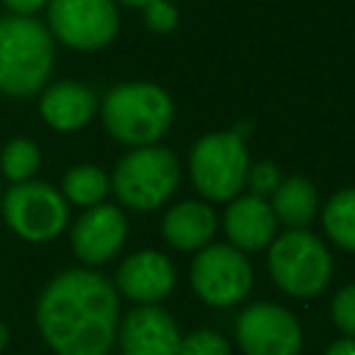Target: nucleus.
<instances>
[{
	"label": "nucleus",
	"mask_w": 355,
	"mask_h": 355,
	"mask_svg": "<svg viewBox=\"0 0 355 355\" xmlns=\"http://www.w3.org/2000/svg\"><path fill=\"white\" fill-rule=\"evenodd\" d=\"M250 164L252 158L247 150V136L233 128L202 133L189 150L186 169L200 200L225 205L244 191Z\"/></svg>",
	"instance_id": "obj_5"
},
{
	"label": "nucleus",
	"mask_w": 355,
	"mask_h": 355,
	"mask_svg": "<svg viewBox=\"0 0 355 355\" xmlns=\"http://www.w3.org/2000/svg\"><path fill=\"white\" fill-rule=\"evenodd\" d=\"M139 11H141L147 31H153V33H172L180 22V11L172 0H153Z\"/></svg>",
	"instance_id": "obj_24"
},
{
	"label": "nucleus",
	"mask_w": 355,
	"mask_h": 355,
	"mask_svg": "<svg viewBox=\"0 0 355 355\" xmlns=\"http://www.w3.org/2000/svg\"><path fill=\"white\" fill-rule=\"evenodd\" d=\"M283 180V172L275 161H252L250 169H247V183H244V191L250 194H258V197H272V191L277 189V183Z\"/></svg>",
	"instance_id": "obj_22"
},
{
	"label": "nucleus",
	"mask_w": 355,
	"mask_h": 355,
	"mask_svg": "<svg viewBox=\"0 0 355 355\" xmlns=\"http://www.w3.org/2000/svg\"><path fill=\"white\" fill-rule=\"evenodd\" d=\"M324 355H355V338L344 336V338L333 341V344L324 349Z\"/></svg>",
	"instance_id": "obj_26"
},
{
	"label": "nucleus",
	"mask_w": 355,
	"mask_h": 355,
	"mask_svg": "<svg viewBox=\"0 0 355 355\" xmlns=\"http://www.w3.org/2000/svg\"><path fill=\"white\" fill-rule=\"evenodd\" d=\"M319 216H322L324 236L336 247L355 252V186H344V189L333 191L324 200Z\"/></svg>",
	"instance_id": "obj_19"
},
{
	"label": "nucleus",
	"mask_w": 355,
	"mask_h": 355,
	"mask_svg": "<svg viewBox=\"0 0 355 355\" xmlns=\"http://www.w3.org/2000/svg\"><path fill=\"white\" fill-rule=\"evenodd\" d=\"M64 200L75 208H92L97 202H105L111 194V172H105L97 164H72L58 183Z\"/></svg>",
	"instance_id": "obj_18"
},
{
	"label": "nucleus",
	"mask_w": 355,
	"mask_h": 355,
	"mask_svg": "<svg viewBox=\"0 0 355 355\" xmlns=\"http://www.w3.org/2000/svg\"><path fill=\"white\" fill-rule=\"evenodd\" d=\"M178 283L175 263L161 250H136L130 252L114 277V286L122 297L136 305H158L172 294Z\"/></svg>",
	"instance_id": "obj_12"
},
{
	"label": "nucleus",
	"mask_w": 355,
	"mask_h": 355,
	"mask_svg": "<svg viewBox=\"0 0 355 355\" xmlns=\"http://www.w3.org/2000/svg\"><path fill=\"white\" fill-rule=\"evenodd\" d=\"M236 341L244 355H300V319L277 302H252L236 319Z\"/></svg>",
	"instance_id": "obj_10"
},
{
	"label": "nucleus",
	"mask_w": 355,
	"mask_h": 355,
	"mask_svg": "<svg viewBox=\"0 0 355 355\" xmlns=\"http://www.w3.org/2000/svg\"><path fill=\"white\" fill-rule=\"evenodd\" d=\"M219 227L227 244H233L236 250L258 252V250H266L277 236V216L266 197L241 191L230 202H225Z\"/></svg>",
	"instance_id": "obj_15"
},
{
	"label": "nucleus",
	"mask_w": 355,
	"mask_h": 355,
	"mask_svg": "<svg viewBox=\"0 0 355 355\" xmlns=\"http://www.w3.org/2000/svg\"><path fill=\"white\" fill-rule=\"evenodd\" d=\"M6 344H8V327H6V322L0 319V352L6 349Z\"/></svg>",
	"instance_id": "obj_28"
},
{
	"label": "nucleus",
	"mask_w": 355,
	"mask_h": 355,
	"mask_svg": "<svg viewBox=\"0 0 355 355\" xmlns=\"http://www.w3.org/2000/svg\"><path fill=\"white\" fill-rule=\"evenodd\" d=\"M97 116L105 133L122 147L158 144L175 122V100L155 80H122L103 97Z\"/></svg>",
	"instance_id": "obj_2"
},
{
	"label": "nucleus",
	"mask_w": 355,
	"mask_h": 355,
	"mask_svg": "<svg viewBox=\"0 0 355 355\" xmlns=\"http://www.w3.org/2000/svg\"><path fill=\"white\" fill-rule=\"evenodd\" d=\"M178 355H230V341L219 330L200 327L180 338Z\"/></svg>",
	"instance_id": "obj_21"
},
{
	"label": "nucleus",
	"mask_w": 355,
	"mask_h": 355,
	"mask_svg": "<svg viewBox=\"0 0 355 355\" xmlns=\"http://www.w3.org/2000/svg\"><path fill=\"white\" fill-rule=\"evenodd\" d=\"M189 280L194 294L211 308H230L252 291V263L247 252L227 241H211L194 252Z\"/></svg>",
	"instance_id": "obj_9"
},
{
	"label": "nucleus",
	"mask_w": 355,
	"mask_h": 355,
	"mask_svg": "<svg viewBox=\"0 0 355 355\" xmlns=\"http://www.w3.org/2000/svg\"><path fill=\"white\" fill-rule=\"evenodd\" d=\"M0 200H3V189H0Z\"/></svg>",
	"instance_id": "obj_29"
},
{
	"label": "nucleus",
	"mask_w": 355,
	"mask_h": 355,
	"mask_svg": "<svg viewBox=\"0 0 355 355\" xmlns=\"http://www.w3.org/2000/svg\"><path fill=\"white\" fill-rule=\"evenodd\" d=\"M69 202L61 189L47 180L11 183L0 200V216L8 230L31 244H47L69 227Z\"/></svg>",
	"instance_id": "obj_7"
},
{
	"label": "nucleus",
	"mask_w": 355,
	"mask_h": 355,
	"mask_svg": "<svg viewBox=\"0 0 355 355\" xmlns=\"http://www.w3.org/2000/svg\"><path fill=\"white\" fill-rule=\"evenodd\" d=\"M44 25L55 44L78 53H97L119 33V6L114 0H50Z\"/></svg>",
	"instance_id": "obj_8"
},
{
	"label": "nucleus",
	"mask_w": 355,
	"mask_h": 355,
	"mask_svg": "<svg viewBox=\"0 0 355 355\" xmlns=\"http://www.w3.org/2000/svg\"><path fill=\"white\" fill-rule=\"evenodd\" d=\"M122 355H178L180 327L161 305H136L116 330Z\"/></svg>",
	"instance_id": "obj_14"
},
{
	"label": "nucleus",
	"mask_w": 355,
	"mask_h": 355,
	"mask_svg": "<svg viewBox=\"0 0 355 355\" xmlns=\"http://www.w3.org/2000/svg\"><path fill=\"white\" fill-rule=\"evenodd\" d=\"M36 108L42 122L55 133H78L83 130L100 108L97 92L83 80H50L36 94Z\"/></svg>",
	"instance_id": "obj_13"
},
{
	"label": "nucleus",
	"mask_w": 355,
	"mask_h": 355,
	"mask_svg": "<svg viewBox=\"0 0 355 355\" xmlns=\"http://www.w3.org/2000/svg\"><path fill=\"white\" fill-rule=\"evenodd\" d=\"M128 241V216L116 202H97L83 208L69 222V247L83 266H103L114 261Z\"/></svg>",
	"instance_id": "obj_11"
},
{
	"label": "nucleus",
	"mask_w": 355,
	"mask_h": 355,
	"mask_svg": "<svg viewBox=\"0 0 355 355\" xmlns=\"http://www.w3.org/2000/svg\"><path fill=\"white\" fill-rule=\"evenodd\" d=\"M119 8H144L147 3H153V0H114Z\"/></svg>",
	"instance_id": "obj_27"
},
{
	"label": "nucleus",
	"mask_w": 355,
	"mask_h": 355,
	"mask_svg": "<svg viewBox=\"0 0 355 355\" xmlns=\"http://www.w3.org/2000/svg\"><path fill=\"white\" fill-rule=\"evenodd\" d=\"M42 169V147L28 136H14L0 147V178L11 183L33 180Z\"/></svg>",
	"instance_id": "obj_20"
},
{
	"label": "nucleus",
	"mask_w": 355,
	"mask_h": 355,
	"mask_svg": "<svg viewBox=\"0 0 355 355\" xmlns=\"http://www.w3.org/2000/svg\"><path fill=\"white\" fill-rule=\"evenodd\" d=\"M272 283L297 300L319 297L333 277V255L311 227H286L266 247Z\"/></svg>",
	"instance_id": "obj_6"
},
{
	"label": "nucleus",
	"mask_w": 355,
	"mask_h": 355,
	"mask_svg": "<svg viewBox=\"0 0 355 355\" xmlns=\"http://www.w3.org/2000/svg\"><path fill=\"white\" fill-rule=\"evenodd\" d=\"M183 164L175 150L158 144L130 147L111 169V194L116 205L139 214L164 208L178 191Z\"/></svg>",
	"instance_id": "obj_4"
},
{
	"label": "nucleus",
	"mask_w": 355,
	"mask_h": 355,
	"mask_svg": "<svg viewBox=\"0 0 355 355\" xmlns=\"http://www.w3.org/2000/svg\"><path fill=\"white\" fill-rule=\"evenodd\" d=\"M36 324L55 355H108L119 330V291L92 266L64 269L42 288Z\"/></svg>",
	"instance_id": "obj_1"
},
{
	"label": "nucleus",
	"mask_w": 355,
	"mask_h": 355,
	"mask_svg": "<svg viewBox=\"0 0 355 355\" xmlns=\"http://www.w3.org/2000/svg\"><path fill=\"white\" fill-rule=\"evenodd\" d=\"M219 230V216L208 200H178L166 205L161 216V236L169 247L180 252H197L214 241Z\"/></svg>",
	"instance_id": "obj_16"
},
{
	"label": "nucleus",
	"mask_w": 355,
	"mask_h": 355,
	"mask_svg": "<svg viewBox=\"0 0 355 355\" xmlns=\"http://www.w3.org/2000/svg\"><path fill=\"white\" fill-rule=\"evenodd\" d=\"M55 39L36 17H0V94L36 97L53 78Z\"/></svg>",
	"instance_id": "obj_3"
},
{
	"label": "nucleus",
	"mask_w": 355,
	"mask_h": 355,
	"mask_svg": "<svg viewBox=\"0 0 355 355\" xmlns=\"http://www.w3.org/2000/svg\"><path fill=\"white\" fill-rule=\"evenodd\" d=\"M269 205L283 227H311L322 211L319 191L305 175H283L269 197Z\"/></svg>",
	"instance_id": "obj_17"
},
{
	"label": "nucleus",
	"mask_w": 355,
	"mask_h": 355,
	"mask_svg": "<svg viewBox=\"0 0 355 355\" xmlns=\"http://www.w3.org/2000/svg\"><path fill=\"white\" fill-rule=\"evenodd\" d=\"M6 14H17V17H36L47 8L50 0H0Z\"/></svg>",
	"instance_id": "obj_25"
},
{
	"label": "nucleus",
	"mask_w": 355,
	"mask_h": 355,
	"mask_svg": "<svg viewBox=\"0 0 355 355\" xmlns=\"http://www.w3.org/2000/svg\"><path fill=\"white\" fill-rule=\"evenodd\" d=\"M330 316H333V324L344 336L355 338V283H347V286H341L333 294V300H330Z\"/></svg>",
	"instance_id": "obj_23"
}]
</instances>
